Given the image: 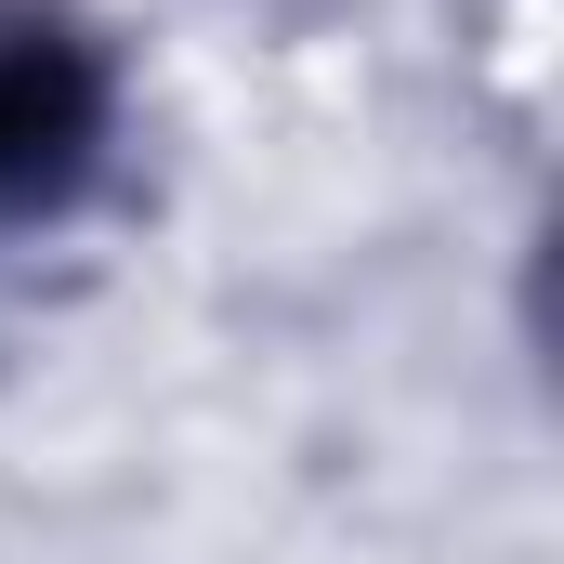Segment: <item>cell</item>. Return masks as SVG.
<instances>
[{
    "mask_svg": "<svg viewBox=\"0 0 564 564\" xmlns=\"http://www.w3.org/2000/svg\"><path fill=\"white\" fill-rule=\"evenodd\" d=\"M119 158V53L66 0H0V250L53 237Z\"/></svg>",
    "mask_w": 564,
    "mask_h": 564,
    "instance_id": "1",
    "label": "cell"
}]
</instances>
